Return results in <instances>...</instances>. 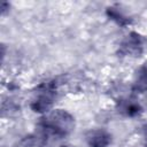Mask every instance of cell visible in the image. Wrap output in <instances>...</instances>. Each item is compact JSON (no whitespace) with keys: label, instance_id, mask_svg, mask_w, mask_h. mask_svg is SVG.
I'll use <instances>...</instances> for the list:
<instances>
[{"label":"cell","instance_id":"1","mask_svg":"<svg viewBox=\"0 0 147 147\" xmlns=\"http://www.w3.org/2000/svg\"><path fill=\"white\" fill-rule=\"evenodd\" d=\"M107 142H108V137L103 132H94L90 138V144L91 146L94 147H102L107 145Z\"/></svg>","mask_w":147,"mask_h":147}]
</instances>
